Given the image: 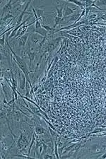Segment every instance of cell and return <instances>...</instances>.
Segmentation results:
<instances>
[{"label":"cell","mask_w":106,"mask_h":159,"mask_svg":"<svg viewBox=\"0 0 106 159\" xmlns=\"http://www.w3.org/2000/svg\"><path fill=\"white\" fill-rule=\"evenodd\" d=\"M42 28V25H41V23L39 21H37L35 22V29H39V28Z\"/></svg>","instance_id":"16"},{"label":"cell","mask_w":106,"mask_h":159,"mask_svg":"<svg viewBox=\"0 0 106 159\" xmlns=\"http://www.w3.org/2000/svg\"><path fill=\"white\" fill-rule=\"evenodd\" d=\"M42 27L44 28V29H45L46 31H50L54 30V28H50V27L48 26H44V25H42Z\"/></svg>","instance_id":"18"},{"label":"cell","mask_w":106,"mask_h":159,"mask_svg":"<svg viewBox=\"0 0 106 159\" xmlns=\"http://www.w3.org/2000/svg\"><path fill=\"white\" fill-rule=\"evenodd\" d=\"M95 4H97L98 5H101V6L106 5V1H105V0H103V1H96Z\"/></svg>","instance_id":"17"},{"label":"cell","mask_w":106,"mask_h":159,"mask_svg":"<svg viewBox=\"0 0 106 159\" xmlns=\"http://www.w3.org/2000/svg\"><path fill=\"white\" fill-rule=\"evenodd\" d=\"M30 33H25L24 36H21L19 38V45L20 47H24L26 45V42H28V38L29 36Z\"/></svg>","instance_id":"4"},{"label":"cell","mask_w":106,"mask_h":159,"mask_svg":"<svg viewBox=\"0 0 106 159\" xmlns=\"http://www.w3.org/2000/svg\"><path fill=\"white\" fill-rule=\"evenodd\" d=\"M20 57H21L23 60L29 59V57H28V50H27V49H25V47H23V50H21Z\"/></svg>","instance_id":"8"},{"label":"cell","mask_w":106,"mask_h":159,"mask_svg":"<svg viewBox=\"0 0 106 159\" xmlns=\"http://www.w3.org/2000/svg\"><path fill=\"white\" fill-rule=\"evenodd\" d=\"M55 154L57 159H60V156H59V152H58V144L57 142V141H55Z\"/></svg>","instance_id":"11"},{"label":"cell","mask_w":106,"mask_h":159,"mask_svg":"<svg viewBox=\"0 0 106 159\" xmlns=\"http://www.w3.org/2000/svg\"><path fill=\"white\" fill-rule=\"evenodd\" d=\"M101 159H106V154H103V155L102 156H100Z\"/></svg>","instance_id":"22"},{"label":"cell","mask_w":106,"mask_h":159,"mask_svg":"<svg viewBox=\"0 0 106 159\" xmlns=\"http://www.w3.org/2000/svg\"><path fill=\"white\" fill-rule=\"evenodd\" d=\"M35 133L38 135H42V134H44L45 133V129L41 127L40 125H37L35 127Z\"/></svg>","instance_id":"9"},{"label":"cell","mask_w":106,"mask_h":159,"mask_svg":"<svg viewBox=\"0 0 106 159\" xmlns=\"http://www.w3.org/2000/svg\"><path fill=\"white\" fill-rule=\"evenodd\" d=\"M6 43H7V45H8V46H9V48L10 49V50L11 51V52H12V54L14 55V56L15 57V59H16V64L19 65V68L21 69V70L23 72V74H25V77H26V79H27V81H28L29 82V83H30V85L32 86V84H31V82H30V77H29V74H30V72L28 71V67H27V64H26V62L24 61V60H23L22 58H21V57H19V55H17L16 53H15V52L12 50V48H11V47H10V45H9V42L8 41H6Z\"/></svg>","instance_id":"1"},{"label":"cell","mask_w":106,"mask_h":159,"mask_svg":"<svg viewBox=\"0 0 106 159\" xmlns=\"http://www.w3.org/2000/svg\"><path fill=\"white\" fill-rule=\"evenodd\" d=\"M29 106H30V108H31V110L33 111V113H35V114H38V115H39L38 113H39V110H38V108H37L36 107H35L33 105H31L30 103H29Z\"/></svg>","instance_id":"12"},{"label":"cell","mask_w":106,"mask_h":159,"mask_svg":"<svg viewBox=\"0 0 106 159\" xmlns=\"http://www.w3.org/2000/svg\"><path fill=\"white\" fill-rule=\"evenodd\" d=\"M43 158H44V159H53L54 156H51V155H49V154H45V155L43 156Z\"/></svg>","instance_id":"20"},{"label":"cell","mask_w":106,"mask_h":159,"mask_svg":"<svg viewBox=\"0 0 106 159\" xmlns=\"http://www.w3.org/2000/svg\"><path fill=\"white\" fill-rule=\"evenodd\" d=\"M77 144H72V145H71V146H69V147H67V148H64V151L63 154H65L66 152H67V151H70Z\"/></svg>","instance_id":"14"},{"label":"cell","mask_w":106,"mask_h":159,"mask_svg":"<svg viewBox=\"0 0 106 159\" xmlns=\"http://www.w3.org/2000/svg\"><path fill=\"white\" fill-rule=\"evenodd\" d=\"M62 18H59L58 16H55V25L53 26V28H55L57 26V25H59V24L60 25L61 23H62Z\"/></svg>","instance_id":"10"},{"label":"cell","mask_w":106,"mask_h":159,"mask_svg":"<svg viewBox=\"0 0 106 159\" xmlns=\"http://www.w3.org/2000/svg\"><path fill=\"white\" fill-rule=\"evenodd\" d=\"M33 33H38L40 36H42L43 37H45L47 36L48 34V31H46L45 29H44L43 28H39V29H35V30H33L32 31Z\"/></svg>","instance_id":"7"},{"label":"cell","mask_w":106,"mask_h":159,"mask_svg":"<svg viewBox=\"0 0 106 159\" xmlns=\"http://www.w3.org/2000/svg\"><path fill=\"white\" fill-rule=\"evenodd\" d=\"M28 139H27V136L24 135L21 133L19 139L17 141V148L18 149H22L23 148H26V146L28 145Z\"/></svg>","instance_id":"3"},{"label":"cell","mask_w":106,"mask_h":159,"mask_svg":"<svg viewBox=\"0 0 106 159\" xmlns=\"http://www.w3.org/2000/svg\"><path fill=\"white\" fill-rule=\"evenodd\" d=\"M4 38H5V36H2L1 39V48H3L4 45Z\"/></svg>","instance_id":"19"},{"label":"cell","mask_w":106,"mask_h":159,"mask_svg":"<svg viewBox=\"0 0 106 159\" xmlns=\"http://www.w3.org/2000/svg\"><path fill=\"white\" fill-rule=\"evenodd\" d=\"M78 6L77 7H76L75 9H71V8H69V6H65V7H64V18H66V17H68L69 16H70V15H72L73 14H74V11H75V10H77L78 9Z\"/></svg>","instance_id":"6"},{"label":"cell","mask_w":106,"mask_h":159,"mask_svg":"<svg viewBox=\"0 0 106 159\" xmlns=\"http://www.w3.org/2000/svg\"><path fill=\"white\" fill-rule=\"evenodd\" d=\"M11 9H12V1H10L6 5H4V7L1 9V19H3L4 14L9 13Z\"/></svg>","instance_id":"5"},{"label":"cell","mask_w":106,"mask_h":159,"mask_svg":"<svg viewBox=\"0 0 106 159\" xmlns=\"http://www.w3.org/2000/svg\"><path fill=\"white\" fill-rule=\"evenodd\" d=\"M97 17V15L96 14H91L89 16V19H96Z\"/></svg>","instance_id":"21"},{"label":"cell","mask_w":106,"mask_h":159,"mask_svg":"<svg viewBox=\"0 0 106 159\" xmlns=\"http://www.w3.org/2000/svg\"><path fill=\"white\" fill-rule=\"evenodd\" d=\"M45 37H43L42 36L38 34V33H33L32 34L30 35V43L33 45V46H37V45L40 44L42 40L44 39Z\"/></svg>","instance_id":"2"},{"label":"cell","mask_w":106,"mask_h":159,"mask_svg":"<svg viewBox=\"0 0 106 159\" xmlns=\"http://www.w3.org/2000/svg\"><path fill=\"white\" fill-rule=\"evenodd\" d=\"M36 14H37V16H38V19H39V18H41L42 16H43V14H44V11H43L42 9H38L36 10Z\"/></svg>","instance_id":"13"},{"label":"cell","mask_w":106,"mask_h":159,"mask_svg":"<svg viewBox=\"0 0 106 159\" xmlns=\"http://www.w3.org/2000/svg\"><path fill=\"white\" fill-rule=\"evenodd\" d=\"M48 129H49V131H50V135L52 136V137H55L56 139L58 137V135L57 134V133L55 132V131H53L52 129H50V127L48 128Z\"/></svg>","instance_id":"15"}]
</instances>
